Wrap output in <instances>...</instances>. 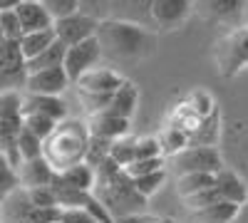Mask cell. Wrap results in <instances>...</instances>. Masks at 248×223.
I'll list each match as a JSON object with an SVG mask.
<instances>
[{"label": "cell", "mask_w": 248, "mask_h": 223, "mask_svg": "<svg viewBox=\"0 0 248 223\" xmlns=\"http://www.w3.org/2000/svg\"><path fill=\"white\" fill-rule=\"evenodd\" d=\"M94 196L105 204V208L112 213V218L141 213V206H144V201H147L134 189V181L124 174V169L119 164H114L112 159L102 161L97 166Z\"/></svg>", "instance_id": "obj_1"}, {"label": "cell", "mask_w": 248, "mask_h": 223, "mask_svg": "<svg viewBox=\"0 0 248 223\" xmlns=\"http://www.w3.org/2000/svg\"><path fill=\"white\" fill-rule=\"evenodd\" d=\"M90 124L79 119H65L55 127V132L45 139V159L57 174L67 171L77 164H85L90 154Z\"/></svg>", "instance_id": "obj_2"}, {"label": "cell", "mask_w": 248, "mask_h": 223, "mask_svg": "<svg viewBox=\"0 0 248 223\" xmlns=\"http://www.w3.org/2000/svg\"><path fill=\"white\" fill-rule=\"evenodd\" d=\"M97 37L105 52L119 59H141L154 47L152 32L144 25L127 23V20H102Z\"/></svg>", "instance_id": "obj_3"}, {"label": "cell", "mask_w": 248, "mask_h": 223, "mask_svg": "<svg viewBox=\"0 0 248 223\" xmlns=\"http://www.w3.org/2000/svg\"><path fill=\"white\" fill-rule=\"evenodd\" d=\"M216 70L223 77H236L248 67V28L229 30L223 37L216 40Z\"/></svg>", "instance_id": "obj_4"}, {"label": "cell", "mask_w": 248, "mask_h": 223, "mask_svg": "<svg viewBox=\"0 0 248 223\" xmlns=\"http://www.w3.org/2000/svg\"><path fill=\"white\" fill-rule=\"evenodd\" d=\"M196 13L229 30L248 28V0H196Z\"/></svg>", "instance_id": "obj_5"}, {"label": "cell", "mask_w": 248, "mask_h": 223, "mask_svg": "<svg viewBox=\"0 0 248 223\" xmlns=\"http://www.w3.org/2000/svg\"><path fill=\"white\" fill-rule=\"evenodd\" d=\"M179 176L184 174H218L223 171V159L214 144H191L174 156Z\"/></svg>", "instance_id": "obj_6"}, {"label": "cell", "mask_w": 248, "mask_h": 223, "mask_svg": "<svg viewBox=\"0 0 248 223\" xmlns=\"http://www.w3.org/2000/svg\"><path fill=\"white\" fill-rule=\"evenodd\" d=\"M28 57L23 55L17 40H0V79L3 89H17L28 82Z\"/></svg>", "instance_id": "obj_7"}, {"label": "cell", "mask_w": 248, "mask_h": 223, "mask_svg": "<svg viewBox=\"0 0 248 223\" xmlns=\"http://www.w3.org/2000/svg\"><path fill=\"white\" fill-rule=\"evenodd\" d=\"M105 55V47H102L99 37H92V40H85L79 45H72L67 47V57H65V70L72 79V85L77 82L79 77H85L87 72H92L97 67V62Z\"/></svg>", "instance_id": "obj_8"}, {"label": "cell", "mask_w": 248, "mask_h": 223, "mask_svg": "<svg viewBox=\"0 0 248 223\" xmlns=\"http://www.w3.org/2000/svg\"><path fill=\"white\" fill-rule=\"evenodd\" d=\"M196 10V0H152V28L176 30Z\"/></svg>", "instance_id": "obj_9"}, {"label": "cell", "mask_w": 248, "mask_h": 223, "mask_svg": "<svg viewBox=\"0 0 248 223\" xmlns=\"http://www.w3.org/2000/svg\"><path fill=\"white\" fill-rule=\"evenodd\" d=\"M55 32H57L60 43H65L67 47H72V45L85 43V40L97 37L99 20H94V17H90L85 13H77V15H70L65 20H57V23H55Z\"/></svg>", "instance_id": "obj_10"}, {"label": "cell", "mask_w": 248, "mask_h": 223, "mask_svg": "<svg viewBox=\"0 0 248 223\" xmlns=\"http://www.w3.org/2000/svg\"><path fill=\"white\" fill-rule=\"evenodd\" d=\"M70 85H72V79H70L67 70L65 67H52V70H43V72L28 74L25 92H30V94H45V97H60Z\"/></svg>", "instance_id": "obj_11"}, {"label": "cell", "mask_w": 248, "mask_h": 223, "mask_svg": "<svg viewBox=\"0 0 248 223\" xmlns=\"http://www.w3.org/2000/svg\"><path fill=\"white\" fill-rule=\"evenodd\" d=\"M124 82L127 79L119 72H114L109 67H94L85 77H79L75 87H77V92H85V94H114Z\"/></svg>", "instance_id": "obj_12"}, {"label": "cell", "mask_w": 248, "mask_h": 223, "mask_svg": "<svg viewBox=\"0 0 248 223\" xmlns=\"http://www.w3.org/2000/svg\"><path fill=\"white\" fill-rule=\"evenodd\" d=\"M17 176H20V186L23 189H40V186H55L57 181V171L52 169V164L40 156V159H32V161H23L17 166Z\"/></svg>", "instance_id": "obj_13"}, {"label": "cell", "mask_w": 248, "mask_h": 223, "mask_svg": "<svg viewBox=\"0 0 248 223\" xmlns=\"http://www.w3.org/2000/svg\"><path fill=\"white\" fill-rule=\"evenodd\" d=\"M20 23H23L25 35L28 32H40V30H52L55 28V20L47 13V8L40 3V0H23L17 8H15Z\"/></svg>", "instance_id": "obj_14"}, {"label": "cell", "mask_w": 248, "mask_h": 223, "mask_svg": "<svg viewBox=\"0 0 248 223\" xmlns=\"http://www.w3.org/2000/svg\"><path fill=\"white\" fill-rule=\"evenodd\" d=\"M45 114L55 121H65L67 119V104L62 102V97H45V94H23V114Z\"/></svg>", "instance_id": "obj_15"}, {"label": "cell", "mask_w": 248, "mask_h": 223, "mask_svg": "<svg viewBox=\"0 0 248 223\" xmlns=\"http://www.w3.org/2000/svg\"><path fill=\"white\" fill-rule=\"evenodd\" d=\"M87 124H90V134L92 136L107 139V141H117V139H124L129 134V119L114 117L109 112H102V114L90 117Z\"/></svg>", "instance_id": "obj_16"}, {"label": "cell", "mask_w": 248, "mask_h": 223, "mask_svg": "<svg viewBox=\"0 0 248 223\" xmlns=\"http://www.w3.org/2000/svg\"><path fill=\"white\" fill-rule=\"evenodd\" d=\"M216 191H218L221 201H229V204H236L241 208L248 204V184L229 169L216 174Z\"/></svg>", "instance_id": "obj_17"}, {"label": "cell", "mask_w": 248, "mask_h": 223, "mask_svg": "<svg viewBox=\"0 0 248 223\" xmlns=\"http://www.w3.org/2000/svg\"><path fill=\"white\" fill-rule=\"evenodd\" d=\"M55 186H65V189H77V191H94L97 186V169L92 164H77L67 171L57 174Z\"/></svg>", "instance_id": "obj_18"}, {"label": "cell", "mask_w": 248, "mask_h": 223, "mask_svg": "<svg viewBox=\"0 0 248 223\" xmlns=\"http://www.w3.org/2000/svg\"><path fill=\"white\" fill-rule=\"evenodd\" d=\"M137 104H139V89L127 79V82H124V85L114 92V97H112V102H109V109H107V112L114 114V117H122V119H132Z\"/></svg>", "instance_id": "obj_19"}, {"label": "cell", "mask_w": 248, "mask_h": 223, "mask_svg": "<svg viewBox=\"0 0 248 223\" xmlns=\"http://www.w3.org/2000/svg\"><path fill=\"white\" fill-rule=\"evenodd\" d=\"M214 186H216V174H184L176 181V191H179V196L184 201L194 198V196L209 191Z\"/></svg>", "instance_id": "obj_20"}, {"label": "cell", "mask_w": 248, "mask_h": 223, "mask_svg": "<svg viewBox=\"0 0 248 223\" xmlns=\"http://www.w3.org/2000/svg\"><path fill=\"white\" fill-rule=\"evenodd\" d=\"M238 213H241V206L229 204V201H218L214 206H206V208L196 211L194 218L199 223H236Z\"/></svg>", "instance_id": "obj_21"}, {"label": "cell", "mask_w": 248, "mask_h": 223, "mask_svg": "<svg viewBox=\"0 0 248 223\" xmlns=\"http://www.w3.org/2000/svg\"><path fill=\"white\" fill-rule=\"evenodd\" d=\"M57 43V32L52 30H40V32H28L23 40H20V47H23V55L28 57V62L35 57H40L47 47H52Z\"/></svg>", "instance_id": "obj_22"}, {"label": "cell", "mask_w": 248, "mask_h": 223, "mask_svg": "<svg viewBox=\"0 0 248 223\" xmlns=\"http://www.w3.org/2000/svg\"><path fill=\"white\" fill-rule=\"evenodd\" d=\"M65 57H67V45L65 43H57L52 47H47L40 57L30 59L28 62V72H43V70H52V67H65Z\"/></svg>", "instance_id": "obj_23"}, {"label": "cell", "mask_w": 248, "mask_h": 223, "mask_svg": "<svg viewBox=\"0 0 248 223\" xmlns=\"http://www.w3.org/2000/svg\"><path fill=\"white\" fill-rule=\"evenodd\" d=\"M159 144H161V154L164 156H176V154H181L186 147H191V136L186 134L184 129H179V127H167L161 132V136H159Z\"/></svg>", "instance_id": "obj_24"}, {"label": "cell", "mask_w": 248, "mask_h": 223, "mask_svg": "<svg viewBox=\"0 0 248 223\" xmlns=\"http://www.w3.org/2000/svg\"><path fill=\"white\" fill-rule=\"evenodd\" d=\"M17 154H20V161H32V159L45 156V139H40L30 129H23V134L17 136Z\"/></svg>", "instance_id": "obj_25"}, {"label": "cell", "mask_w": 248, "mask_h": 223, "mask_svg": "<svg viewBox=\"0 0 248 223\" xmlns=\"http://www.w3.org/2000/svg\"><path fill=\"white\" fill-rule=\"evenodd\" d=\"M109 159L114 161V164H119L122 169H127L134 164V159H137V139L132 136H124V139H117L114 144H112V154Z\"/></svg>", "instance_id": "obj_26"}, {"label": "cell", "mask_w": 248, "mask_h": 223, "mask_svg": "<svg viewBox=\"0 0 248 223\" xmlns=\"http://www.w3.org/2000/svg\"><path fill=\"white\" fill-rule=\"evenodd\" d=\"M25 37V30H23V23L15 10H3L0 13V40H23Z\"/></svg>", "instance_id": "obj_27"}, {"label": "cell", "mask_w": 248, "mask_h": 223, "mask_svg": "<svg viewBox=\"0 0 248 223\" xmlns=\"http://www.w3.org/2000/svg\"><path fill=\"white\" fill-rule=\"evenodd\" d=\"M40 3L47 8V13L52 15L55 23H57V20L70 17V15L82 13V3H79V0H40Z\"/></svg>", "instance_id": "obj_28"}, {"label": "cell", "mask_w": 248, "mask_h": 223, "mask_svg": "<svg viewBox=\"0 0 248 223\" xmlns=\"http://www.w3.org/2000/svg\"><path fill=\"white\" fill-rule=\"evenodd\" d=\"M57 124H60V121H55V119H50V117H45V114H35V112L25 114V129H30V132L37 134L40 139H47V136L55 132Z\"/></svg>", "instance_id": "obj_29"}, {"label": "cell", "mask_w": 248, "mask_h": 223, "mask_svg": "<svg viewBox=\"0 0 248 223\" xmlns=\"http://www.w3.org/2000/svg\"><path fill=\"white\" fill-rule=\"evenodd\" d=\"M164 178H167V171H154V174H147V176H139V178H132L134 181V189L144 196V198H149V196H154L159 189H161V184H164Z\"/></svg>", "instance_id": "obj_30"}, {"label": "cell", "mask_w": 248, "mask_h": 223, "mask_svg": "<svg viewBox=\"0 0 248 223\" xmlns=\"http://www.w3.org/2000/svg\"><path fill=\"white\" fill-rule=\"evenodd\" d=\"M82 3V13L94 17V20H109L112 17V8H114V0H79Z\"/></svg>", "instance_id": "obj_31"}, {"label": "cell", "mask_w": 248, "mask_h": 223, "mask_svg": "<svg viewBox=\"0 0 248 223\" xmlns=\"http://www.w3.org/2000/svg\"><path fill=\"white\" fill-rule=\"evenodd\" d=\"M156 156H164L159 139H154V136H141V139H137V159H134V164H137V161L156 159Z\"/></svg>", "instance_id": "obj_32"}, {"label": "cell", "mask_w": 248, "mask_h": 223, "mask_svg": "<svg viewBox=\"0 0 248 223\" xmlns=\"http://www.w3.org/2000/svg\"><path fill=\"white\" fill-rule=\"evenodd\" d=\"M161 169H164V156H156V159H147V161H137V164L124 169V174L129 178H139V176H147V174H154Z\"/></svg>", "instance_id": "obj_33"}, {"label": "cell", "mask_w": 248, "mask_h": 223, "mask_svg": "<svg viewBox=\"0 0 248 223\" xmlns=\"http://www.w3.org/2000/svg\"><path fill=\"white\" fill-rule=\"evenodd\" d=\"M60 223H99V221L85 208H62Z\"/></svg>", "instance_id": "obj_34"}, {"label": "cell", "mask_w": 248, "mask_h": 223, "mask_svg": "<svg viewBox=\"0 0 248 223\" xmlns=\"http://www.w3.org/2000/svg\"><path fill=\"white\" fill-rule=\"evenodd\" d=\"M114 223H159V218H154V216H144V213H134V216L114 218Z\"/></svg>", "instance_id": "obj_35"}, {"label": "cell", "mask_w": 248, "mask_h": 223, "mask_svg": "<svg viewBox=\"0 0 248 223\" xmlns=\"http://www.w3.org/2000/svg\"><path fill=\"white\" fill-rule=\"evenodd\" d=\"M20 3H23V0H0V13L3 10H15Z\"/></svg>", "instance_id": "obj_36"}, {"label": "cell", "mask_w": 248, "mask_h": 223, "mask_svg": "<svg viewBox=\"0 0 248 223\" xmlns=\"http://www.w3.org/2000/svg\"><path fill=\"white\" fill-rule=\"evenodd\" d=\"M236 223H248V204L241 208V213H238V218H236Z\"/></svg>", "instance_id": "obj_37"}, {"label": "cell", "mask_w": 248, "mask_h": 223, "mask_svg": "<svg viewBox=\"0 0 248 223\" xmlns=\"http://www.w3.org/2000/svg\"><path fill=\"white\" fill-rule=\"evenodd\" d=\"M3 223H30V221H23V218H3Z\"/></svg>", "instance_id": "obj_38"}, {"label": "cell", "mask_w": 248, "mask_h": 223, "mask_svg": "<svg viewBox=\"0 0 248 223\" xmlns=\"http://www.w3.org/2000/svg\"><path fill=\"white\" fill-rule=\"evenodd\" d=\"M57 223H60V221H57Z\"/></svg>", "instance_id": "obj_39"}]
</instances>
